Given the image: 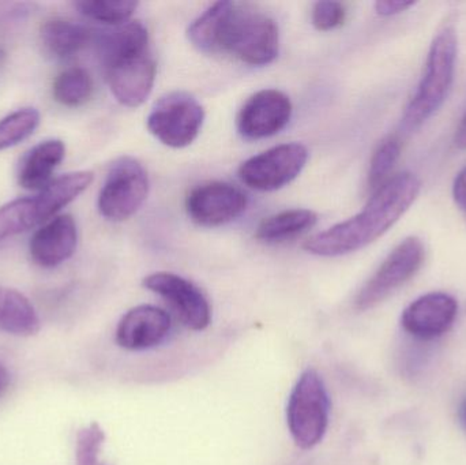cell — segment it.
Returning a JSON list of instances; mask_svg holds the SVG:
<instances>
[{
	"label": "cell",
	"instance_id": "1",
	"mask_svg": "<svg viewBox=\"0 0 466 465\" xmlns=\"http://www.w3.org/2000/svg\"><path fill=\"white\" fill-rule=\"evenodd\" d=\"M194 46L227 54L249 66H266L279 55V27L268 14L247 3L218 2L188 27Z\"/></svg>",
	"mask_w": 466,
	"mask_h": 465
},
{
	"label": "cell",
	"instance_id": "2",
	"mask_svg": "<svg viewBox=\"0 0 466 465\" xmlns=\"http://www.w3.org/2000/svg\"><path fill=\"white\" fill-rule=\"evenodd\" d=\"M421 182L415 174L402 172L375 190L360 213L314 235L304 250L314 256L339 257L361 250L386 234L418 198Z\"/></svg>",
	"mask_w": 466,
	"mask_h": 465
},
{
	"label": "cell",
	"instance_id": "3",
	"mask_svg": "<svg viewBox=\"0 0 466 465\" xmlns=\"http://www.w3.org/2000/svg\"><path fill=\"white\" fill-rule=\"evenodd\" d=\"M100 48L112 95L128 108L142 106L156 81L147 27L139 21L120 25L101 35Z\"/></svg>",
	"mask_w": 466,
	"mask_h": 465
},
{
	"label": "cell",
	"instance_id": "4",
	"mask_svg": "<svg viewBox=\"0 0 466 465\" xmlns=\"http://www.w3.org/2000/svg\"><path fill=\"white\" fill-rule=\"evenodd\" d=\"M457 52L456 27L445 25L432 40L420 84L405 109L401 120L404 133H415L445 104L453 86Z\"/></svg>",
	"mask_w": 466,
	"mask_h": 465
},
{
	"label": "cell",
	"instance_id": "5",
	"mask_svg": "<svg viewBox=\"0 0 466 465\" xmlns=\"http://www.w3.org/2000/svg\"><path fill=\"white\" fill-rule=\"evenodd\" d=\"M90 171H76L52 180L37 196L14 199L0 207V242L48 223L57 213L81 196L90 183Z\"/></svg>",
	"mask_w": 466,
	"mask_h": 465
},
{
	"label": "cell",
	"instance_id": "6",
	"mask_svg": "<svg viewBox=\"0 0 466 465\" xmlns=\"http://www.w3.org/2000/svg\"><path fill=\"white\" fill-rule=\"evenodd\" d=\"M330 417V399L317 371L309 369L299 377L287 406V423L290 437L300 450L317 447L326 431Z\"/></svg>",
	"mask_w": 466,
	"mask_h": 465
},
{
	"label": "cell",
	"instance_id": "7",
	"mask_svg": "<svg viewBox=\"0 0 466 465\" xmlns=\"http://www.w3.org/2000/svg\"><path fill=\"white\" fill-rule=\"evenodd\" d=\"M149 194V177L137 158L120 157L112 164L98 196V210L109 221H125L138 212Z\"/></svg>",
	"mask_w": 466,
	"mask_h": 465
},
{
	"label": "cell",
	"instance_id": "8",
	"mask_svg": "<svg viewBox=\"0 0 466 465\" xmlns=\"http://www.w3.org/2000/svg\"><path fill=\"white\" fill-rule=\"evenodd\" d=\"M205 122V109L190 93L172 92L161 97L147 116L150 133L175 149L196 141Z\"/></svg>",
	"mask_w": 466,
	"mask_h": 465
},
{
	"label": "cell",
	"instance_id": "9",
	"mask_svg": "<svg viewBox=\"0 0 466 465\" xmlns=\"http://www.w3.org/2000/svg\"><path fill=\"white\" fill-rule=\"evenodd\" d=\"M424 258L426 248L419 238L410 237L402 240L360 289L355 300L356 308L370 310L388 299L420 270Z\"/></svg>",
	"mask_w": 466,
	"mask_h": 465
},
{
	"label": "cell",
	"instance_id": "10",
	"mask_svg": "<svg viewBox=\"0 0 466 465\" xmlns=\"http://www.w3.org/2000/svg\"><path fill=\"white\" fill-rule=\"evenodd\" d=\"M309 160V150L299 142L282 144L248 158L238 168L244 185L258 191H274L289 185Z\"/></svg>",
	"mask_w": 466,
	"mask_h": 465
},
{
	"label": "cell",
	"instance_id": "11",
	"mask_svg": "<svg viewBox=\"0 0 466 465\" xmlns=\"http://www.w3.org/2000/svg\"><path fill=\"white\" fill-rule=\"evenodd\" d=\"M144 287L163 298L177 318L191 330H205L212 322V308L204 292L175 273L158 272L147 276Z\"/></svg>",
	"mask_w": 466,
	"mask_h": 465
},
{
	"label": "cell",
	"instance_id": "12",
	"mask_svg": "<svg viewBox=\"0 0 466 465\" xmlns=\"http://www.w3.org/2000/svg\"><path fill=\"white\" fill-rule=\"evenodd\" d=\"M246 194L224 182L198 186L188 194L186 209L194 223L202 227H220L231 223L247 209Z\"/></svg>",
	"mask_w": 466,
	"mask_h": 465
},
{
	"label": "cell",
	"instance_id": "13",
	"mask_svg": "<svg viewBox=\"0 0 466 465\" xmlns=\"http://www.w3.org/2000/svg\"><path fill=\"white\" fill-rule=\"evenodd\" d=\"M293 106L285 93L276 89L259 90L241 106L238 130L246 139L276 136L289 123Z\"/></svg>",
	"mask_w": 466,
	"mask_h": 465
},
{
	"label": "cell",
	"instance_id": "14",
	"mask_svg": "<svg viewBox=\"0 0 466 465\" xmlns=\"http://www.w3.org/2000/svg\"><path fill=\"white\" fill-rule=\"evenodd\" d=\"M459 303L445 292L423 295L405 308L401 324L405 332L420 340L445 335L457 318Z\"/></svg>",
	"mask_w": 466,
	"mask_h": 465
},
{
	"label": "cell",
	"instance_id": "15",
	"mask_svg": "<svg viewBox=\"0 0 466 465\" xmlns=\"http://www.w3.org/2000/svg\"><path fill=\"white\" fill-rule=\"evenodd\" d=\"M171 328V316L163 308L152 305L137 306L120 319L115 340L127 351H142L163 343Z\"/></svg>",
	"mask_w": 466,
	"mask_h": 465
},
{
	"label": "cell",
	"instance_id": "16",
	"mask_svg": "<svg viewBox=\"0 0 466 465\" xmlns=\"http://www.w3.org/2000/svg\"><path fill=\"white\" fill-rule=\"evenodd\" d=\"M78 229L70 215H59L44 224L30 240V258L41 268L59 267L74 256Z\"/></svg>",
	"mask_w": 466,
	"mask_h": 465
},
{
	"label": "cell",
	"instance_id": "17",
	"mask_svg": "<svg viewBox=\"0 0 466 465\" xmlns=\"http://www.w3.org/2000/svg\"><path fill=\"white\" fill-rule=\"evenodd\" d=\"M66 156V145L60 139H48L33 147L22 158L18 183L26 190L41 191L52 182L54 172Z\"/></svg>",
	"mask_w": 466,
	"mask_h": 465
},
{
	"label": "cell",
	"instance_id": "18",
	"mask_svg": "<svg viewBox=\"0 0 466 465\" xmlns=\"http://www.w3.org/2000/svg\"><path fill=\"white\" fill-rule=\"evenodd\" d=\"M41 43L56 59H70L84 51L93 40V32L78 22L54 18L41 26Z\"/></svg>",
	"mask_w": 466,
	"mask_h": 465
},
{
	"label": "cell",
	"instance_id": "19",
	"mask_svg": "<svg viewBox=\"0 0 466 465\" xmlns=\"http://www.w3.org/2000/svg\"><path fill=\"white\" fill-rule=\"evenodd\" d=\"M41 322L30 300L16 289L0 287V329L18 338L37 335Z\"/></svg>",
	"mask_w": 466,
	"mask_h": 465
},
{
	"label": "cell",
	"instance_id": "20",
	"mask_svg": "<svg viewBox=\"0 0 466 465\" xmlns=\"http://www.w3.org/2000/svg\"><path fill=\"white\" fill-rule=\"evenodd\" d=\"M317 221L318 215L312 210H284L260 221L255 238L266 243L285 242L309 231Z\"/></svg>",
	"mask_w": 466,
	"mask_h": 465
},
{
	"label": "cell",
	"instance_id": "21",
	"mask_svg": "<svg viewBox=\"0 0 466 465\" xmlns=\"http://www.w3.org/2000/svg\"><path fill=\"white\" fill-rule=\"evenodd\" d=\"M93 89L95 86L90 74L85 68L71 67L57 76L52 93L57 103L76 108L92 98Z\"/></svg>",
	"mask_w": 466,
	"mask_h": 465
},
{
	"label": "cell",
	"instance_id": "22",
	"mask_svg": "<svg viewBox=\"0 0 466 465\" xmlns=\"http://www.w3.org/2000/svg\"><path fill=\"white\" fill-rule=\"evenodd\" d=\"M76 7L86 18L120 26L127 24L128 19L136 13L138 3L131 0H82L76 3Z\"/></svg>",
	"mask_w": 466,
	"mask_h": 465
},
{
	"label": "cell",
	"instance_id": "23",
	"mask_svg": "<svg viewBox=\"0 0 466 465\" xmlns=\"http://www.w3.org/2000/svg\"><path fill=\"white\" fill-rule=\"evenodd\" d=\"M40 125V114L35 108H22L0 120V152L29 138Z\"/></svg>",
	"mask_w": 466,
	"mask_h": 465
},
{
	"label": "cell",
	"instance_id": "24",
	"mask_svg": "<svg viewBox=\"0 0 466 465\" xmlns=\"http://www.w3.org/2000/svg\"><path fill=\"white\" fill-rule=\"evenodd\" d=\"M401 149V139L399 136H390L380 142V147L372 155L371 163H370V187L377 190L383 183L390 179L389 175L393 171L394 166L399 161Z\"/></svg>",
	"mask_w": 466,
	"mask_h": 465
},
{
	"label": "cell",
	"instance_id": "25",
	"mask_svg": "<svg viewBox=\"0 0 466 465\" xmlns=\"http://www.w3.org/2000/svg\"><path fill=\"white\" fill-rule=\"evenodd\" d=\"M106 433L97 422L85 426L76 433V465H109L101 460Z\"/></svg>",
	"mask_w": 466,
	"mask_h": 465
},
{
	"label": "cell",
	"instance_id": "26",
	"mask_svg": "<svg viewBox=\"0 0 466 465\" xmlns=\"http://www.w3.org/2000/svg\"><path fill=\"white\" fill-rule=\"evenodd\" d=\"M347 11L339 2H318L312 7V24L320 32L337 29L344 24Z\"/></svg>",
	"mask_w": 466,
	"mask_h": 465
},
{
	"label": "cell",
	"instance_id": "27",
	"mask_svg": "<svg viewBox=\"0 0 466 465\" xmlns=\"http://www.w3.org/2000/svg\"><path fill=\"white\" fill-rule=\"evenodd\" d=\"M415 5V2H407V0H380L375 3L374 7L378 15L391 16L405 13Z\"/></svg>",
	"mask_w": 466,
	"mask_h": 465
},
{
	"label": "cell",
	"instance_id": "28",
	"mask_svg": "<svg viewBox=\"0 0 466 465\" xmlns=\"http://www.w3.org/2000/svg\"><path fill=\"white\" fill-rule=\"evenodd\" d=\"M453 197L456 204L466 212V167L459 172L454 179Z\"/></svg>",
	"mask_w": 466,
	"mask_h": 465
},
{
	"label": "cell",
	"instance_id": "29",
	"mask_svg": "<svg viewBox=\"0 0 466 465\" xmlns=\"http://www.w3.org/2000/svg\"><path fill=\"white\" fill-rule=\"evenodd\" d=\"M454 142H456L457 147H460V149H466V115L462 122L460 123L459 128H457Z\"/></svg>",
	"mask_w": 466,
	"mask_h": 465
},
{
	"label": "cell",
	"instance_id": "30",
	"mask_svg": "<svg viewBox=\"0 0 466 465\" xmlns=\"http://www.w3.org/2000/svg\"><path fill=\"white\" fill-rule=\"evenodd\" d=\"M8 384H10V373H8L7 369L0 363V396L5 392Z\"/></svg>",
	"mask_w": 466,
	"mask_h": 465
},
{
	"label": "cell",
	"instance_id": "31",
	"mask_svg": "<svg viewBox=\"0 0 466 465\" xmlns=\"http://www.w3.org/2000/svg\"><path fill=\"white\" fill-rule=\"evenodd\" d=\"M460 420H461L462 428L466 430V400L462 401L460 407Z\"/></svg>",
	"mask_w": 466,
	"mask_h": 465
},
{
	"label": "cell",
	"instance_id": "32",
	"mask_svg": "<svg viewBox=\"0 0 466 465\" xmlns=\"http://www.w3.org/2000/svg\"><path fill=\"white\" fill-rule=\"evenodd\" d=\"M3 57H5V52L0 49V63H2Z\"/></svg>",
	"mask_w": 466,
	"mask_h": 465
}]
</instances>
